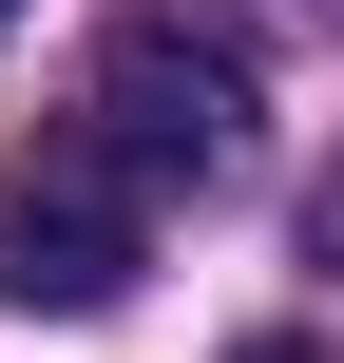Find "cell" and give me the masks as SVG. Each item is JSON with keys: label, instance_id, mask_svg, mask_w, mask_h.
Masks as SVG:
<instances>
[{"label": "cell", "instance_id": "cell-1", "mask_svg": "<svg viewBox=\"0 0 344 363\" xmlns=\"http://www.w3.org/2000/svg\"><path fill=\"white\" fill-rule=\"evenodd\" d=\"M134 268H153V211H134V153L96 115L38 134V153H0V306L96 325V306H134Z\"/></svg>", "mask_w": 344, "mask_h": 363}, {"label": "cell", "instance_id": "cell-2", "mask_svg": "<svg viewBox=\"0 0 344 363\" xmlns=\"http://www.w3.org/2000/svg\"><path fill=\"white\" fill-rule=\"evenodd\" d=\"M249 115H268V96H249V38H230V19H192V0H134V19H115L96 134H115L134 172H192V191H211V172H249Z\"/></svg>", "mask_w": 344, "mask_h": 363}, {"label": "cell", "instance_id": "cell-3", "mask_svg": "<svg viewBox=\"0 0 344 363\" xmlns=\"http://www.w3.org/2000/svg\"><path fill=\"white\" fill-rule=\"evenodd\" d=\"M230 363H326V345H287V325H268V345H230Z\"/></svg>", "mask_w": 344, "mask_h": 363}, {"label": "cell", "instance_id": "cell-4", "mask_svg": "<svg viewBox=\"0 0 344 363\" xmlns=\"http://www.w3.org/2000/svg\"><path fill=\"white\" fill-rule=\"evenodd\" d=\"M0 19H19V0H0Z\"/></svg>", "mask_w": 344, "mask_h": 363}]
</instances>
